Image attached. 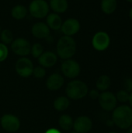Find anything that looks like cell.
Wrapping results in <instances>:
<instances>
[{
    "label": "cell",
    "mask_w": 132,
    "mask_h": 133,
    "mask_svg": "<svg viewBox=\"0 0 132 133\" xmlns=\"http://www.w3.org/2000/svg\"><path fill=\"white\" fill-rule=\"evenodd\" d=\"M96 90H98L100 92L107 91L111 86V79L110 76H108L107 75L100 76L96 80Z\"/></svg>",
    "instance_id": "obj_20"
},
{
    "label": "cell",
    "mask_w": 132,
    "mask_h": 133,
    "mask_svg": "<svg viewBox=\"0 0 132 133\" xmlns=\"http://www.w3.org/2000/svg\"><path fill=\"white\" fill-rule=\"evenodd\" d=\"M70 133H78L77 132H75V131H74V132H70Z\"/></svg>",
    "instance_id": "obj_36"
},
{
    "label": "cell",
    "mask_w": 132,
    "mask_h": 133,
    "mask_svg": "<svg viewBox=\"0 0 132 133\" xmlns=\"http://www.w3.org/2000/svg\"><path fill=\"white\" fill-rule=\"evenodd\" d=\"M61 69L63 75L68 79L76 78L81 72L80 65L74 59L69 58L64 60L61 65Z\"/></svg>",
    "instance_id": "obj_6"
},
{
    "label": "cell",
    "mask_w": 132,
    "mask_h": 133,
    "mask_svg": "<svg viewBox=\"0 0 132 133\" xmlns=\"http://www.w3.org/2000/svg\"><path fill=\"white\" fill-rule=\"evenodd\" d=\"M31 34L37 39L47 38L50 36V28L45 23L37 22L32 26Z\"/></svg>",
    "instance_id": "obj_13"
},
{
    "label": "cell",
    "mask_w": 132,
    "mask_h": 133,
    "mask_svg": "<svg viewBox=\"0 0 132 133\" xmlns=\"http://www.w3.org/2000/svg\"><path fill=\"white\" fill-rule=\"evenodd\" d=\"M80 23L75 18H68L62 23L61 30L66 36H73L80 30Z\"/></svg>",
    "instance_id": "obj_11"
},
{
    "label": "cell",
    "mask_w": 132,
    "mask_h": 133,
    "mask_svg": "<svg viewBox=\"0 0 132 133\" xmlns=\"http://www.w3.org/2000/svg\"><path fill=\"white\" fill-rule=\"evenodd\" d=\"M111 119L117 128L123 130L128 129L132 126V108L126 104L117 107L113 111Z\"/></svg>",
    "instance_id": "obj_1"
},
{
    "label": "cell",
    "mask_w": 132,
    "mask_h": 133,
    "mask_svg": "<svg viewBox=\"0 0 132 133\" xmlns=\"http://www.w3.org/2000/svg\"><path fill=\"white\" fill-rule=\"evenodd\" d=\"M129 16H130L131 19V20H132V7H131V8L130 11H129Z\"/></svg>",
    "instance_id": "obj_33"
},
{
    "label": "cell",
    "mask_w": 132,
    "mask_h": 133,
    "mask_svg": "<svg viewBox=\"0 0 132 133\" xmlns=\"http://www.w3.org/2000/svg\"><path fill=\"white\" fill-rule=\"evenodd\" d=\"M47 23L46 24L48 26L50 30H58L61 29V25H62V19L59 14L55 13V12H51L48 13L47 16Z\"/></svg>",
    "instance_id": "obj_16"
},
{
    "label": "cell",
    "mask_w": 132,
    "mask_h": 133,
    "mask_svg": "<svg viewBox=\"0 0 132 133\" xmlns=\"http://www.w3.org/2000/svg\"><path fill=\"white\" fill-rule=\"evenodd\" d=\"M77 44L71 36L64 35L61 37L57 43V55L63 60L72 58L76 53Z\"/></svg>",
    "instance_id": "obj_2"
},
{
    "label": "cell",
    "mask_w": 132,
    "mask_h": 133,
    "mask_svg": "<svg viewBox=\"0 0 132 133\" xmlns=\"http://www.w3.org/2000/svg\"><path fill=\"white\" fill-rule=\"evenodd\" d=\"M93 128V121L87 116H79L74 121L73 129L78 133H88Z\"/></svg>",
    "instance_id": "obj_12"
},
{
    "label": "cell",
    "mask_w": 132,
    "mask_h": 133,
    "mask_svg": "<svg viewBox=\"0 0 132 133\" xmlns=\"http://www.w3.org/2000/svg\"><path fill=\"white\" fill-rule=\"evenodd\" d=\"M33 64L32 61L26 57H22L19 58L15 65L16 72L17 74L23 78L30 77L33 74Z\"/></svg>",
    "instance_id": "obj_9"
},
{
    "label": "cell",
    "mask_w": 132,
    "mask_h": 133,
    "mask_svg": "<svg viewBox=\"0 0 132 133\" xmlns=\"http://www.w3.org/2000/svg\"><path fill=\"white\" fill-rule=\"evenodd\" d=\"M110 44V37L105 31L96 32L92 38V45L98 51L107 50Z\"/></svg>",
    "instance_id": "obj_7"
},
{
    "label": "cell",
    "mask_w": 132,
    "mask_h": 133,
    "mask_svg": "<svg viewBox=\"0 0 132 133\" xmlns=\"http://www.w3.org/2000/svg\"><path fill=\"white\" fill-rule=\"evenodd\" d=\"M11 49L16 55L25 57L30 54L31 44L28 40L23 37H18L11 43Z\"/></svg>",
    "instance_id": "obj_8"
},
{
    "label": "cell",
    "mask_w": 132,
    "mask_h": 133,
    "mask_svg": "<svg viewBox=\"0 0 132 133\" xmlns=\"http://www.w3.org/2000/svg\"><path fill=\"white\" fill-rule=\"evenodd\" d=\"M123 87L124 90L128 91V93H131L132 92V78L131 77H127L126 79H124V82H123Z\"/></svg>",
    "instance_id": "obj_28"
},
{
    "label": "cell",
    "mask_w": 132,
    "mask_h": 133,
    "mask_svg": "<svg viewBox=\"0 0 132 133\" xmlns=\"http://www.w3.org/2000/svg\"><path fill=\"white\" fill-rule=\"evenodd\" d=\"M70 105V101L68 97L61 96L55 99L54 102V108L58 111H63L68 108Z\"/></svg>",
    "instance_id": "obj_21"
},
{
    "label": "cell",
    "mask_w": 132,
    "mask_h": 133,
    "mask_svg": "<svg viewBox=\"0 0 132 133\" xmlns=\"http://www.w3.org/2000/svg\"><path fill=\"white\" fill-rule=\"evenodd\" d=\"M58 61L57 55L53 51H45L38 58V62L40 66L44 68H50L54 66Z\"/></svg>",
    "instance_id": "obj_14"
},
{
    "label": "cell",
    "mask_w": 132,
    "mask_h": 133,
    "mask_svg": "<svg viewBox=\"0 0 132 133\" xmlns=\"http://www.w3.org/2000/svg\"><path fill=\"white\" fill-rule=\"evenodd\" d=\"M127 2H130V3H132V0H126Z\"/></svg>",
    "instance_id": "obj_35"
},
{
    "label": "cell",
    "mask_w": 132,
    "mask_h": 133,
    "mask_svg": "<svg viewBox=\"0 0 132 133\" xmlns=\"http://www.w3.org/2000/svg\"><path fill=\"white\" fill-rule=\"evenodd\" d=\"M46 74V71L45 69L42 66H37L35 68H33V75L37 78V79H42L44 77Z\"/></svg>",
    "instance_id": "obj_26"
},
{
    "label": "cell",
    "mask_w": 132,
    "mask_h": 133,
    "mask_svg": "<svg viewBox=\"0 0 132 133\" xmlns=\"http://www.w3.org/2000/svg\"><path fill=\"white\" fill-rule=\"evenodd\" d=\"M64 84V78L59 73L51 74L47 79L46 85L48 90L51 91H56L62 87Z\"/></svg>",
    "instance_id": "obj_15"
},
{
    "label": "cell",
    "mask_w": 132,
    "mask_h": 133,
    "mask_svg": "<svg viewBox=\"0 0 132 133\" xmlns=\"http://www.w3.org/2000/svg\"><path fill=\"white\" fill-rule=\"evenodd\" d=\"M109 133H117V132H110Z\"/></svg>",
    "instance_id": "obj_37"
},
{
    "label": "cell",
    "mask_w": 132,
    "mask_h": 133,
    "mask_svg": "<svg viewBox=\"0 0 132 133\" xmlns=\"http://www.w3.org/2000/svg\"><path fill=\"white\" fill-rule=\"evenodd\" d=\"M89 93V88L83 81L72 80L66 87V94L72 100H80L84 98Z\"/></svg>",
    "instance_id": "obj_3"
},
{
    "label": "cell",
    "mask_w": 132,
    "mask_h": 133,
    "mask_svg": "<svg viewBox=\"0 0 132 133\" xmlns=\"http://www.w3.org/2000/svg\"><path fill=\"white\" fill-rule=\"evenodd\" d=\"M0 40L2 44L7 45L11 44L13 41V34L9 29H4L0 32Z\"/></svg>",
    "instance_id": "obj_23"
},
{
    "label": "cell",
    "mask_w": 132,
    "mask_h": 133,
    "mask_svg": "<svg viewBox=\"0 0 132 133\" xmlns=\"http://www.w3.org/2000/svg\"><path fill=\"white\" fill-rule=\"evenodd\" d=\"M44 52V48L43 46L39 44V43H35L31 46V50L30 53L32 56L35 58H38Z\"/></svg>",
    "instance_id": "obj_24"
},
{
    "label": "cell",
    "mask_w": 132,
    "mask_h": 133,
    "mask_svg": "<svg viewBox=\"0 0 132 133\" xmlns=\"http://www.w3.org/2000/svg\"><path fill=\"white\" fill-rule=\"evenodd\" d=\"M129 106L132 108V92L130 94V97H129Z\"/></svg>",
    "instance_id": "obj_32"
},
{
    "label": "cell",
    "mask_w": 132,
    "mask_h": 133,
    "mask_svg": "<svg viewBox=\"0 0 132 133\" xmlns=\"http://www.w3.org/2000/svg\"><path fill=\"white\" fill-rule=\"evenodd\" d=\"M88 94H89V97L92 98V99H93V100L98 99L99 97H100V91L98 90H92L89 91Z\"/></svg>",
    "instance_id": "obj_29"
},
{
    "label": "cell",
    "mask_w": 132,
    "mask_h": 133,
    "mask_svg": "<svg viewBox=\"0 0 132 133\" xmlns=\"http://www.w3.org/2000/svg\"><path fill=\"white\" fill-rule=\"evenodd\" d=\"M49 7L55 13H64L68 8V0H50Z\"/></svg>",
    "instance_id": "obj_17"
},
{
    "label": "cell",
    "mask_w": 132,
    "mask_h": 133,
    "mask_svg": "<svg viewBox=\"0 0 132 133\" xmlns=\"http://www.w3.org/2000/svg\"><path fill=\"white\" fill-rule=\"evenodd\" d=\"M131 64H132V57H131Z\"/></svg>",
    "instance_id": "obj_38"
},
{
    "label": "cell",
    "mask_w": 132,
    "mask_h": 133,
    "mask_svg": "<svg viewBox=\"0 0 132 133\" xmlns=\"http://www.w3.org/2000/svg\"><path fill=\"white\" fill-rule=\"evenodd\" d=\"M28 13V9L23 5H16L11 9V16L16 20L23 19Z\"/></svg>",
    "instance_id": "obj_19"
},
{
    "label": "cell",
    "mask_w": 132,
    "mask_h": 133,
    "mask_svg": "<svg viewBox=\"0 0 132 133\" xmlns=\"http://www.w3.org/2000/svg\"><path fill=\"white\" fill-rule=\"evenodd\" d=\"M100 8L103 13L110 15L113 14L117 8V0H101Z\"/></svg>",
    "instance_id": "obj_18"
},
{
    "label": "cell",
    "mask_w": 132,
    "mask_h": 133,
    "mask_svg": "<svg viewBox=\"0 0 132 133\" xmlns=\"http://www.w3.org/2000/svg\"><path fill=\"white\" fill-rule=\"evenodd\" d=\"M128 131H127V132L126 133H132V126L131 127H130L128 129H127Z\"/></svg>",
    "instance_id": "obj_34"
},
{
    "label": "cell",
    "mask_w": 132,
    "mask_h": 133,
    "mask_svg": "<svg viewBox=\"0 0 132 133\" xmlns=\"http://www.w3.org/2000/svg\"><path fill=\"white\" fill-rule=\"evenodd\" d=\"M45 133H61V132L56 129H50L47 131H46Z\"/></svg>",
    "instance_id": "obj_30"
},
{
    "label": "cell",
    "mask_w": 132,
    "mask_h": 133,
    "mask_svg": "<svg viewBox=\"0 0 132 133\" xmlns=\"http://www.w3.org/2000/svg\"><path fill=\"white\" fill-rule=\"evenodd\" d=\"M9 55V49L7 45L0 43V62L5 61Z\"/></svg>",
    "instance_id": "obj_27"
},
{
    "label": "cell",
    "mask_w": 132,
    "mask_h": 133,
    "mask_svg": "<svg viewBox=\"0 0 132 133\" xmlns=\"http://www.w3.org/2000/svg\"><path fill=\"white\" fill-rule=\"evenodd\" d=\"M0 124L2 129L9 132H15L20 127L19 119L11 114L4 115L0 119Z\"/></svg>",
    "instance_id": "obj_10"
},
{
    "label": "cell",
    "mask_w": 132,
    "mask_h": 133,
    "mask_svg": "<svg viewBox=\"0 0 132 133\" xmlns=\"http://www.w3.org/2000/svg\"><path fill=\"white\" fill-rule=\"evenodd\" d=\"M1 30H1V26H0V32H1Z\"/></svg>",
    "instance_id": "obj_39"
},
{
    "label": "cell",
    "mask_w": 132,
    "mask_h": 133,
    "mask_svg": "<svg viewBox=\"0 0 132 133\" xmlns=\"http://www.w3.org/2000/svg\"><path fill=\"white\" fill-rule=\"evenodd\" d=\"M106 124H107V125L110 126V127H112V126H114V122L112 121V119H109V120H107V122H106Z\"/></svg>",
    "instance_id": "obj_31"
},
{
    "label": "cell",
    "mask_w": 132,
    "mask_h": 133,
    "mask_svg": "<svg viewBox=\"0 0 132 133\" xmlns=\"http://www.w3.org/2000/svg\"><path fill=\"white\" fill-rule=\"evenodd\" d=\"M60 127L65 131H68L73 128V124L74 121L71 116L68 115H62L58 121Z\"/></svg>",
    "instance_id": "obj_22"
},
{
    "label": "cell",
    "mask_w": 132,
    "mask_h": 133,
    "mask_svg": "<svg viewBox=\"0 0 132 133\" xmlns=\"http://www.w3.org/2000/svg\"><path fill=\"white\" fill-rule=\"evenodd\" d=\"M98 101L101 108L107 112L113 111L117 107V100L115 94L108 90L101 92Z\"/></svg>",
    "instance_id": "obj_5"
},
{
    "label": "cell",
    "mask_w": 132,
    "mask_h": 133,
    "mask_svg": "<svg viewBox=\"0 0 132 133\" xmlns=\"http://www.w3.org/2000/svg\"><path fill=\"white\" fill-rule=\"evenodd\" d=\"M49 4L45 0H33L28 8L30 14L36 19H44L49 13Z\"/></svg>",
    "instance_id": "obj_4"
},
{
    "label": "cell",
    "mask_w": 132,
    "mask_h": 133,
    "mask_svg": "<svg viewBox=\"0 0 132 133\" xmlns=\"http://www.w3.org/2000/svg\"><path fill=\"white\" fill-rule=\"evenodd\" d=\"M115 96L117 100V102L119 101L122 104H125L129 101L130 93H128V91H126L123 89V90H120Z\"/></svg>",
    "instance_id": "obj_25"
}]
</instances>
